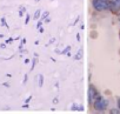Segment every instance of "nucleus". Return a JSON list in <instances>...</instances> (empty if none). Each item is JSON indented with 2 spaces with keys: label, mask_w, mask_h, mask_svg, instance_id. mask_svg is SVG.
Returning <instances> with one entry per match:
<instances>
[{
  "label": "nucleus",
  "mask_w": 120,
  "mask_h": 114,
  "mask_svg": "<svg viewBox=\"0 0 120 114\" xmlns=\"http://www.w3.org/2000/svg\"><path fill=\"white\" fill-rule=\"evenodd\" d=\"M92 5L95 11L102 12L108 10L109 7V0H92Z\"/></svg>",
  "instance_id": "nucleus-1"
},
{
  "label": "nucleus",
  "mask_w": 120,
  "mask_h": 114,
  "mask_svg": "<svg viewBox=\"0 0 120 114\" xmlns=\"http://www.w3.org/2000/svg\"><path fill=\"white\" fill-rule=\"evenodd\" d=\"M107 105H108L107 100L104 99V98H101V96H98V98L93 101V107H94V109L98 110V112H104V110L107 108Z\"/></svg>",
  "instance_id": "nucleus-2"
},
{
  "label": "nucleus",
  "mask_w": 120,
  "mask_h": 114,
  "mask_svg": "<svg viewBox=\"0 0 120 114\" xmlns=\"http://www.w3.org/2000/svg\"><path fill=\"white\" fill-rule=\"evenodd\" d=\"M98 96H99V95H98L95 88H94L93 86H90V89H88V103H92Z\"/></svg>",
  "instance_id": "nucleus-3"
},
{
  "label": "nucleus",
  "mask_w": 120,
  "mask_h": 114,
  "mask_svg": "<svg viewBox=\"0 0 120 114\" xmlns=\"http://www.w3.org/2000/svg\"><path fill=\"white\" fill-rule=\"evenodd\" d=\"M112 12H118L120 10V0H111L109 1V7H108Z\"/></svg>",
  "instance_id": "nucleus-4"
},
{
  "label": "nucleus",
  "mask_w": 120,
  "mask_h": 114,
  "mask_svg": "<svg viewBox=\"0 0 120 114\" xmlns=\"http://www.w3.org/2000/svg\"><path fill=\"white\" fill-rule=\"evenodd\" d=\"M81 58H82V48H80V49L78 51L77 55L74 56V59H75V60H80Z\"/></svg>",
  "instance_id": "nucleus-5"
},
{
  "label": "nucleus",
  "mask_w": 120,
  "mask_h": 114,
  "mask_svg": "<svg viewBox=\"0 0 120 114\" xmlns=\"http://www.w3.org/2000/svg\"><path fill=\"white\" fill-rule=\"evenodd\" d=\"M72 109H74V110H84V107H82V106H77V105H73V106H72Z\"/></svg>",
  "instance_id": "nucleus-6"
},
{
  "label": "nucleus",
  "mask_w": 120,
  "mask_h": 114,
  "mask_svg": "<svg viewBox=\"0 0 120 114\" xmlns=\"http://www.w3.org/2000/svg\"><path fill=\"white\" fill-rule=\"evenodd\" d=\"M42 84H44V77L40 74L39 75V87H42Z\"/></svg>",
  "instance_id": "nucleus-7"
},
{
  "label": "nucleus",
  "mask_w": 120,
  "mask_h": 114,
  "mask_svg": "<svg viewBox=\"0 0 120 114\" xmlns=\"http://www.w3.org/2000/svg\"><path fill=\"white\" fill-rule=\"evenodd\" d=\"M39 15H40V11H37L34 13V19H39Z\"/></svg>",
  "instance_id": "nucleus-8"
},
{
  "label": "nucleus",
  "mask_w": 120,
  "mask_h": 114,
  "mask_svg": "<svg viewBox=\"0 0 120 114\" xmlns=\"http://www.w3.org/2000/svg\"><path fill=\"white\" fill-rule=\"evenodd\" d=\"M70 49H71V47H70V46H67V47H66V48H65V49H64L63 52H60V53H67V52H68Z\"/></svg>",
  "instance_id": "nucleus-9"
},
{
  "label": "nucleus",
  "mask_w": 120,
  "mask_h": 114,
  "mask_svg": "<svg viewBox=\"0 0 120 114\" xmlns=\"http://www.w3.org/2000/svg\"><path fill=\"white\" fill-rule=\"evenodd\" d=\"M109 112H111V113H120V109H119V108H118V109H111Z\"/></svg>",
  "instance_id": "nucleus-10"
},
{
  "label": "nucleus",
  "mask_w": 120,
  "mask_h": 114,
  "mask_svg": "<svg viewBox=\"0 0 120 114\" xmlns=\"http://www.w3.org/2000/svg\"><path fill=\"white\" fill-rule=\"evenodd\" d=\"M35 63H37V60L34 59V60H33V64H32V68H31V71H33V68H34V66H35Z\"/></svg>",
  "instance_id": "nucleus-11"
},
{
  "label": "nucleus",
  "mask_w": 120,
  "mask_h": 114,
  "mask_svg": "<svg viewBox=\"0 0 120 114\" xmlns=\"http://www.w3.org/2000/svg\"><path fill=\"white\" fill-rule=\"evenodd\" d=\"M28 21H30V15L26 17V19H25V24H28Z\"/></svg>",
  "instance_id": "nucleus-12"
},
{
  "label": "nucleus",
  "mask_w": 120,
  "mask_h": 114,
  "mask_svg": "<svg viewBox=\"0 0 120 114\" xmlns=\"http://www.w3.org/2000/svg\"><path fill=\"white\" fill-rule=\"evenodd\" d=\"M47 15H48V12H44V14H42V19H44V18H46Z\"/></svg>",
  "instance_id": "nucleus-13"
},
{
  "label": "nucleus",
  "mask_w": 120,
  "mask_h": 114,
  "mask_svg": "<svg viewBox=\"0 0 120 114\" xmlns=\"http://www.w3.org/2000/svg\"><path fill=\"white\" fill-rule=\"evenodd\" d=\"M118 108H119V109H120V98H119V99H118Z\"/></svg>",
  "instance_id": "nucleus-14"
},
{
  "label": "nucleus",
  "mask_w": 120,
  "mask_h": 114,
  "mask_svg": "<svg viewBox=\"0 0 120 114\" xmlns=\"http://www.w3.org/2000/svg\"><path fill=\"white\" fill-rule=\"evenodd\" d=\"M41 25H42V22H41V21H39V22H38V26H37V27H38V28H39V27H40V26H41Z\"/></svg>",
  "instance_id": "nucleus-15"
},
{
  "label": "nucleus",
  "mask_w": 120,
  "mask_h": 114,
  "mask_svg": "<svg viewBox=\"0 0 120 114\" xmlns=\"http://www.w3.org/2000/svg\"><path fill=\"white\" fill-rule=\"evenodd\" d=\"M77 40H78V41H80V35H79V34L77 35Z\"/></svg>",
  "instance_id": "nucleus-16"
},
{
  "label": "nucleus",
  "mask_w": 120,
  "mask_h": 114,
  "mask_svg": "<svg viewBox=\"0 0 120 114\" xmlns=\"http://www.w3.org/2000/svg\"><path fill=\"white\" fill-rule=\"evenodd\" d=\"M119 19H120V14H119Z\"/></svg>",
  "instance_id": "nucleus-17"
},
{
  "label": "nucleus",
  "mask_w": 120,
  "mask_h": 114,
  "mask_svg": "<svg viewBox=\"0 0 120 114\" xmlns=\"http://www.w3.org/2000/svg\"><path fill=\"white\" fill-rule=\"evenodd\" d=\"M35 1H39V0H35Z\"/></svg>",
  "instance_id": "nucleus-18"
}]
</instances>
